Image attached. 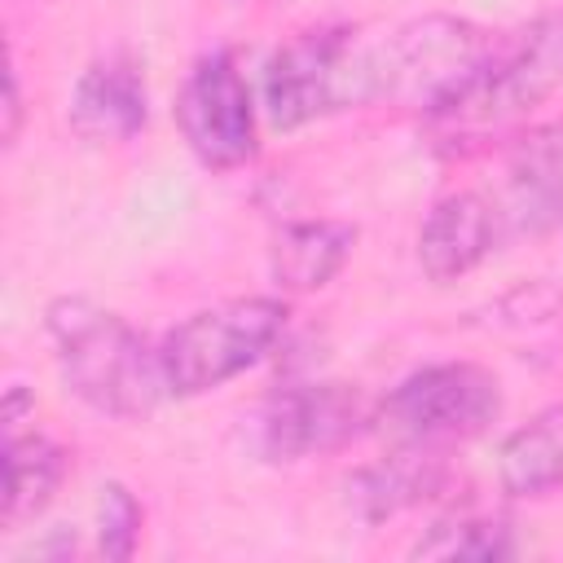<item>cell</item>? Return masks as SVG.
I'll list each match as a JSON object with an SVG mask.
<instances>
[{
	"mask_svg": "<svg viewBox=\"0 0 563 563\" xmlns=\"http://www.w3.org/2000/svg\"><path fill=\"white\" fill-rule=\"evenodd\" d=\"M176 128L189 154L211 172H233L255 158V101L233 53H207L194 62L176 92Z\"/></svg>",
	"mask_w": 563,
	"mask_h": 563,
	"instance_id": "7",
	"label": "cell"
},
{
	"mask_svg": "<svg viewBox=\"0 0 563 563\" xmlns=\"http://www.w3.org/2000/svg\"><path fill=\"white\" fill-rule=\"evenodd\" d=\"M449 484V462L444 449H422V444H396L387 457L361 466L347 479V506L365 523H383L400 510H413Z\"/></svg>",
	"mask_w": 563,
	"mask_h": 563,
	"instance_id": "11",
	"label": "cell"
},
{
	"mask_svg": "<svg viewBox=\"0 0 563 563\" xmlns=\"http://www.w3.org/2000/svg\"><path fill=\"white\" fill-rule=\"evenodd\" d=\"M150 92L145 75L128 53L97 57L70 92V128L88 145H119L145 128Z\"/></svg>",
	"mask_w": 563,
	"mask_h": 563,
	"instance_id": "9",
	"label": "cell"
},
{
	"mask_svg": "<svg viewBox=\"0 0 563 563\" xmlns=\"http://www.w3.org/2000/svg\"><path fill=\"white\" fill-rule=\"evenodd\" d=\"M356 246V224L343 220H290L273 233L268 268L282 290H321L339 277Z\"/></svg>",
	"mask_w": 563,
	"mask_h": 563,
	"instance_id": "13",
	"label": "cell"
},
{
	"mask_svg": "<svg viewBox=\"0 0 563 563\" xmlns=\"http://www.w3.org/2000/svg\"><path fill=\"white\" fill-rule=\"evenodd\" d=\"M365 101H374L369 48H361L347 26L303 31L268 57L264 106L282 132Z\"/></svg>",
	"mask_w": 563,
	"mask_h": 563,
	"instance_id": "5",
	"label": "cell"
},
{
	"mask_svg": "<svg viewBox=\"0 0 563 563\" xmlns=\"http://www.w3.org/2000/svg\"><path fill=\"white\" fill-rule=\"evenodd\" d=\"M44 330L66 391L88 409L136 422L150 418L163 396H172L158 347H150L145 334L114 308L88 295H57L44 308Z\"/></svg>",
	"mask_w": 563,
	"mask_h": 563,
	"instance_id": "1",
	"label": "cell"
},
{
	"mask_svg": "<svg viewBox=\"0 0 563 563\" xmlns=\"http://www.w3.org/2000/svg\"><path fill=\"white\" fill-rule=\"evenodd\" d=\"M409 554L413 559H479V563H493V559L515 554V537H510L506 519L462 510V515H449V519L431 523V532L418 537Z\"/></svg>",
	"mask_w": 563,
	"mask_h": 563,
	"instance_id": "16",
	"label": "cell"
},
{
	"mask_svg": "<svg viewBox=\"0 0 563 563\" xmlns=\"http://www.w3.org/2000/svg\"><path fill=\"white\" fill-rule=\"evenodd\" d=\"M497 479L506 497H545L563 488V405L532 413L501 440Z\"/></svg>",
	"mask_w": 563,
	"mask_h": 563,
	"instance_id": "15",
	"label": "cell"
},
{
	"mask_svg": "<svg viewBox=\"0 0 563 563\" xmlns=\"http://www.w3.org/2000/svg\"><path fill=\"white\" fill-rule=\"evenodd\" d=\"M141 541V506L123 484H101L97 493V554L110 563H123L136 554Z\"/></svg>",
	"mask_w": 563,
	"mask_h": 563,
	"instance_id": "17",
	"label": "cell"
},
{
	"mask_svg": "<svg viewBox=\"0 0 563 563\" xmlns=\"http://www.w3.org/2000/svg\"><path fill=\"white\" fill-rule=\"evenodd\" d=\"M497 413H501V383L493 369L475 361H440L396 383L378 400L374 427L391 444L449 449L484 435L497 422Z\"/></svg>",
	"mask_w": 563,
	"mask_h": 563,
	"instance_id": "4",
	"label": "cell"
},
{
	"mask_svg": "<svg viewBox=\"0 0 563 563\" xmlns=\"http://www.w3.org/2000/svg\"><path fill=\"white\" fill-rule=\"evenodd\" d=\"M374 409L378 405L352 383H290L264 400L255 435L264 457L299 462L352 444L365 427H374Z\"/></svg>",
	"mask_w": 563,
	"mask_h": 563,
	"instance_id": "8",
	"label": "cell"
},
{
	"mask_svg": "<svg viewBox=\"0 0 563 563\" xmlns=\"http://www.w3.org/2000/svg\"><path fill=\"white\" fill-rule=\"evenodd\" d=\"M554 88H563V13L532 22L510 48H493L488 62L422 119L440 150L466 154L515 132Z\"/></svg>",
	"mask_w": 563,
	"mask_h": 563,
	"instance_id": "2",
	"label": "cell"
},
{
	"mask_svg": "<svg viewBox=\"0 0 563 563\" xmlns=\"http://www.w3.org/2000/svg\"><path fill=\"white\" fill-rule=\"evenodd\" d=\"M18 128H22V92H18V70L9 66L4 70V128H0V141L13 145Z\"/></svg>",
	"mask_w": 563,
	"mask_h": 563,
	"instance_id": "18",
	"label": "cell"
},
{
	"mask_svg": "<svg viewBox=\"0 0 563 563\" xmlns=\"http://www.w3.org/2000/svg\"><path fill=\"white\" fill-rule=\"evenodd\" d=\"M286 299L242 295L189 312L158 343L163 378L172 396H202L260 365L286 330Z\"/></svg>",
	"mask_w": 563,
	"mask_h": 563,
	"instance_id": "3",
	"label": "cell"
},
{
	"mask_svg": "<svg viewBox=\"0 0 563 563\" xmlns=\"http://www.w3.org/2000/svg\"><path fill=\"white\" fill-rule=\"evenodd\" d=\"M66 449L48 440L44 431H4V497H0V523L4 532H18L22 523L40 519L53 501V493L66 479Z\"/></svg>",
	"mask_w": 563,
	"mask_h": 563,
	"instance_id": "14",
	"label": "cell"
},
{
	"mask_svg": "<svg viewBox=\"0 0 563 563\" xmlns=\"http://www.w3.org/2000/svg\"><path fill=\"white\" fill-rule=\"evenodd\" d=\"M497 216L528 233L563 220V128H528L515 136L506 158V202Z\"/></svg>",
	"mask_w": 563,
	"mask_h": 563,
	"instance_id": "12",
	"label": "cell"
},
{
	"mask_svg": "<svg viewBox=\"0 0 563 563\" xmlns=\"http://www.w3.org/2000/svg\"><path fill=\"white\" fill-rule=\"evenodd\" d=\"M497 224H501V216L484 194L457 189V194L435 198L418 229V268L435 286L466 277L497 246Z\"/></svg>",
	"mask_w": 563,
	"mask_h": 563,
	"instance_id": "10",
	"label": "cell"
},
{
	"mask_svg": "<svg viewBox=\"0 0 563 563\" xmlns=\"http://www.w3.org/2000/svg\"><path fill=\"white\" fill-rule=\"evenodd\" d=\"M493 44L462 18H418L369 48L374 101H400L422 114L440 110L484 62Z\"/></svg>",
	"mask_w": 563,
	"mask_h": 563,
	"instance_id": "6",
	"label": "cell"
}]
</instances>
